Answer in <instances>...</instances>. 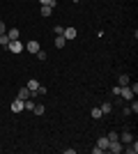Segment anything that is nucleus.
Returning <instances> with one entry per match:
<instances>
[{"instance_id": "f257e3e1", "label": "nucleus", "mask_w": 138, "mask_h": 154, "mask_svg": "<svg viewBox=\"0 0 138 154\" xmlns=\"http://www.w3.org/2000/svg\"><path fill=\"white\" fill-rule=\"evenodd\" d=\"M120 97H122V99H127V101H131V99H133L131 88H129V85H122V88H120Z\"/></svg>"}, {"instance_id": "f03ea898", "label": "nucleus", "mask_w": 138, "mask_h": 154, "mask_svg": "<svg viewBox=\"0 0 138 154\" xmlns=\"http://www.w3.org/2000/svg\"><path fill=\"white\" fill-rule=\"evenodd\" d=\"M7 48H9L12 53H21V51H23V44H21L19 39H12V42L7 44Z\"/></svg>"}, {"instance_id": "7ed1b4c3", "label": "nucleus", "mask_w": 138, "mask_h": 154, "mask_svg": "<svg viewBox=\"0 0 138 154\" xmlns=\"http://www.w3.org/2000/svg\"><path fill=\"white\" fill-rule=\"evenodd\" d=\"M62 37H65V39H76V37H78V30H76V28H65Z\"/></svg>"}, {"instance_id": "20e7f679", "label": "nucleus", "mask_w": 138, "mask_h": 154, "mask_svg": "<svg viewBox=\"0 0 138 154\" xmlns=\"http://www.w3.org/2000/svg\"><path fill=\"white\" fill-rule=\"evenodd\" d=\"M39 48H41V46H39V42H35V39L26 44V51H28V53H32V55H35L37 51H39Z\"/></svg>"}, {"instance_id": "39448f33", "label": "nucleus", "mask_w": 138, "mask_h": 154, "mask_svg": "<svg viewBox=\"0 0 138 154\" xmlns=\"http://www.w3.org/2000/svg\"><path fill=\"white\" fill-rule=\"evenodd\" d=\"M30 97H32V92L28 90V88H21V90H19V97H16V99H21V101H26V99H30Z\"/></svg>"}, {"instance_id": "423d86ee", "label": "nucleus", "mask_w": 138, "mask_h": 154, "mask_svg": "<svg viewBox=\"0 0 138 154\" xmlns=\"http://www.w3.org/2000/svg\"><path fill=\"white\" fill-rule=\"evenodd\" d=\"M131 140H133L131 131H122V134H120V143H124V145H127V143H131Z\"/></svg>"}, {"instance_id": "0eeeda50", "label": "nucleus", "mask_w": 138, "mask_h": 154, "mask_svg": "<svg viewBox=\"0 0 138 154\" xmlns=\"http://www.w3.org/2000/svg\"><path fill=\"white\" fill-rule=\"evenodd\" d=\"M122 152H127V154H136V152H138V143H133V140H131V143H127V147L122 149Z\"/></svg>"}, {"instance_id": "6e6552de", "label": "nucleus", "mask_w": 138, "mask_h": 154, "mask_svg": "<svg viewBox=\"0 0 138 154\" xmlns=\"http://www.w3.org/2000/svg\"><path fill=\"white\" fill-rule=\"evenodd\" d=\"M28 90L32 92V97H35V92H37V88H39V83H37V81H35V78H30V81H28V85H26Z\"/></svg>"}, {"instance_id": "1a4fd4ad", "label": "nucleus", "mask_w": 138, "mask_h": 154, "mask_svg": "<svg viewBox=\"0 0 138 154\" xmlns=\"http://www.w3.org/2000/svg\"><path fill=\"white\" fill-rule=\"evenodd\" d=\"M23 110V101L21 99H14V103H12V113H21Z\"/></svg>"}, {"instance_id": "9d476101", "label": "nucleus", "mask_w": 138, "mask_h": 154, "mask_svg": "<svg viewBox=\"0 0 138 154\" xmlns=\"http://www.w3.org/2000/svg\"><path fill=\"white\" fill-rule=\"evenodd\" d=\"M7 37H9V42H12V39H19V37H21L19 28H12V30H7Z\"/></svg>"}, {"instance_id": "9b49d317", "label": "nucleus", "mask_w": 138, "mask_h": 154, "mask_svg": "<svg viewBox=\"0 0 138 154\" xmlns=\"http://www.w3.org/2000/svg\"><path fill=\"white\" fill-rule=\"evenodd\" d=\"M99 108H101V113H104V115H108V113H113V103H111V101H106V103H101Z\"/></svg>"}, {"instance_id": "f8f14e48", "label": "nucleus", "mask_w": 138, "mask_h": 154, "mask_svg": "<svg viewBox=\"0 0 138 154\" xmlns=\"http://www.w3.org/2000/svg\"><path fill=\"white\" fill-rule=\"evenodd\" d=\"M97 147L101 149V152H106V147H108V138H106V136H104V138H99V140H97Z\"/></svg>"}, {"instance_id": "ddd939ff", "label": "nucleus", "mask_w": 138, "mask_h": 154, "mask_svg": "<svg viewBox=\"0 0 138 154\" xmlns=\"http://www.w3.org/2000/svg\"><path fill=\"white\" fill-rule=\"evenodd\" d=\"M65 44H67V39L62 37V35H58V37H55V48H65Z\"/></svg>"}, {"instance_id": "4468645a", "label": "nucleus", "mask_w": 138, "mask_h": 154, "mask_svg": "<svg viewBox=\"0 0 138 154\" xmlns=\"http://www.w3.org/2000/svg\"><path fill=\"white\" fill-rule=\"evenodd\" d=\"M90 115L94 117V120H101V117H104V113H101V108H92V110H90Z\"/></svg>"}, {"instance_id": "2eb2a0df", "label": "nucleus", "mask_w": 138, "mask_h": 154, "mask_svg": "<svg viewBox=\"0 0 138 154\" xmlns=\"http://www.w3.org/2000/svg\"><path fill=\"white\" fill-rule=\"evenodd\" d=\"M53 14V7L51 5H41V16H51Z\"/></svg>"}, {"instance_id": "dca6fc26", "label": "nucleus", "mask_w": 138, "mask_h": 154, "mask_svg": "<svg viewBox=\"0 0 138 154\" xmlns=\"http://www.w3.org/2000/svg\"><path fill=\"white\" fill-rule=\"evenodd\" d=\"M44 106H41V103H35V108H32V113H35V115H44Z\"/></svg>"}, {"instance_id": "f3484780", "label": "nucleus", "mask_w": 138, "mask_h": 154, "mask_svg": "<svg viewBox=\"0 0 138 154\" xmlns=\"http://www.w3.org/2000/svg\"><path fill=\"white\" fill-rule=\"evenodd\" d=\"M122 85H129V74H120V88Z\"/></svg>"}, {"instance_id": "a211bd4d", "label": "nucleus", "mask_w": 138, "mask_h": 154, "mask_svg": "<svg viewBox=\"0 0 138 154\" xmlns=\"http://www.w3.org/2000/svg\"><path fill=\"white\" fill-rule=\"evenodd\" d=\"M9 44V37H7V32L5 35H0V46H7Z\"/></svg>"}, {"instance_id": "6ab92c4d", "label": "nucleus", "mask_w": 138, "mask_h": 154, "mask_svg": "<svg viewBox=\"0 0 138 154\" xmlns=\"http://www.w3.org/2000/svg\"><path fill=\"white\" fill-rule=\"evenodd\" d=\"M106 138H108V143H111V140H120V136H118V134H115V131H111V134L106 136Z\"/></svg>"}, {"instance_id": "aec40b11", "label": "nucleus", "mask_w": 138, "mask_h": 154, "mask_svg": "<svg viewBox=\"0 0 138 154\" xmlns=\"http://www.w3.org/2000/svg\"><path fill=\"white\" fill-rule=\"evenodd\" d=\"M35 55H37V58H39V60H41V62H44V60H46V53H44V51H41V48H39V51H37V53H35Z\"/></svg>"}, {"instance_id": "412c9836", "label": "nucleus", "mask_w": 138, "mask_h": 154, "mask_svg": "<svg viewBox=\"0 0 138 154\" xmlns=\"http://www.w3.org/2000/svg\"><path fill=\"white\" fill-rule=\"evenodd\" d=\"M41 5H51V7H55V0H39Z\"/></svg>"}, {"instance_id": "4be33fe9", "label": "nucleus", "mask_w": 138, "mask_h": 154, "mask_svg": "<svg viewBox=\"0 0 138 154\" xmlns=\"http://www.w3.org/2000/svg\"><path fill=\"white\" fill-rule=\"evenodd\" d=\"M129 110H131V113H138V101H133V103H131V108H129Z\"/></svg>"}, {"instance_id": "5701e85b", "label": "nucleus", "mask_w": 138, "mask_h": 154, "mask_svg": "<svg viewBox=\"0 0 138 154\" xmlns=\"http://www.w3.org/2000/svg\"><path fill=\"white\" fill-rule=\"evenodd\" d=\"M0 35H5V21H0Z\"/></svg>"}, {"instance_id": "b1692460", "label": "nucleus", "mask_w": 138, "mask_h": 154, "mask_svg": "<svg viewBox=\"0 0 138 154\" xmlns=\"http://www.w3.org/2000/svg\"><path fill=\"white\" fill-rule=\"evenodd\" d=\"M76 2H78V0H76Z\"/></svg>"}]
</instances>
